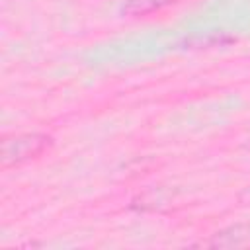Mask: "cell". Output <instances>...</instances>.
Here are the masks:
<instances>
[{"instance_id": "7a4b0ae2", "label": "cell", "mask_w": 250, "mask_h": 250, "mask_svg": "<svg viewBox=\"0 0 250 250\" xmlns=\"http://www.w3.org/2000/svg\"><path fill=\"white\" fill-rule=\"evenodd\" d=\"M172 0H129V4L125 6V12L129 14H146V12H152L164 4H168Z\"/></svg>"}, {"instance_id": "6da1fadb", "label": "cell", "mask_w": 250, "mask_h": 250, "mask_svg": "<svg viewBox=\"0 0 250 250\" xmlns=\"http://www.w3.org/2000/svg\"><path fill=\"white\" fill-rule=\"evenodd\" d=\"M53 145V137L45 133H21L4 137L0 143V162L2 168L21 166L37 156H41Z\"/></svg>"}, {"instance_id": "3957f363", "label": "cell", "mask_w": 250, "mask_h": 250, "mask_svg": "<svg viewBox=\"0 0 250 250\" xmlns=\"http://www.w3.org/2000/svg\"><path fill=\"white\" fill-rule=\"evenodd\" d=\"M238 199H240L244 205H250V186H246V188L242 189V193L238 195Z\"/></svg>"}]
</instances>
